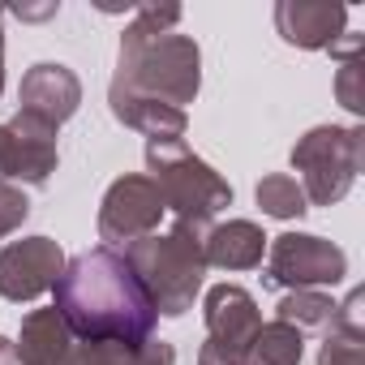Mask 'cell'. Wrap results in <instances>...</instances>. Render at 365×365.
<instances>
[{
    "instance_id": "e0dca14e",
    "label": "cell",
    "mask_w": 365,
    "mask_h": 365,
    "mask_svg": "<svg viewBox=\"0 0 365 365\" xmlns=\"http://www.w3.org/2000/svg\"><path fill=\"white\" fill-rule=\"evenodd\" d=\"M275 318L288 322V327H297L301 335L305 331H322L327 335L331 322H335V301L327 292H318V288H301V292H288L275 305Z\"/></svg>"
},
{
    "instance_id": "9c48e42d",
    "label": "cell",
    "mask_w": 365,
    "mask_h": 365,
    "mask_svg": "<svg viewBox=\"0 0 365 365\" xmlns=\"http://www.w3.org/2000/svg\"><path fill=\"white\" fill-rule=\"evenodd\" d=\"M61 163L56 129L31 112H14V120L0 125V180L9 185L43 190Z\"/></svg>"
},
{
    "instance_id": "7a4b0ae2",
    "label": "cell",
    "mask_w": 365,
    "mask_h": 365,
    "mask_svg": "<svg viewBox=\"0 0 365 365\" xmlns=\"http://www.w3.org/2000/svg\"><path fill=\"white\" fill-rule=\"evenodd\" d=\"M176 5H142L120 35V61L108 91L159 99L185 112L202 91V48L190 35H176Z\"/></svg>"
},
{
    "instance_id": "30bf717a",
    "label": "cell",
    "mask_w": 365,
    "mask_h": 365,
    "mask_svg": "<svg viewBox=\"0 0 365 365\" xmlns=\"http://www.w3.org/2000/svg\"><path fill=\"white\" fill-rule=\"evenodd\" d=\"M65 271V250L52 237H22L0 250V297L5 301H35L56 288Z\"/></svg>"
},
{
    "instance_id": "ba28073f",
    "label": "cell",
    "mask_w": 365,
    "mask_h": 365,
    "mask_svg": "<svg viewBox=\"0 0 365 365\" xmlns=\"http://www.w3.org/2000/svg\"><path fill=\"white\" fill-rule=\"evenodd\" d=\"M163 198L155 190V180L146 172H133V176H120L108 185L103 202H99V241L108 250H120V245H133L150 232H159V220H163Z\"/></svg>"
},
{
    "instance_id": "4fadbf2b",
    "label": "cell",
    "mask_w": 365,
    "mask_h": 365,
    "mask_svg": "<svg viewBox=\"0 0 365 365\" xmlns=\"http://www.w3.org/2000/svg\"><path fill=\"white\" fill-rule=\"evenodd\" d=\"M18 365H82L78 335L56 309H31L18 331Z\"/></svg>"
},
{
    "instance_id": "9a60e30c",
    "label": "cell",
    "mask_w": 365,
    "mask_h": 365,
    "mask_svg": "<svg viewBox=\"0 0 365 365\" xmlns=\"http://www.w3.org/2000/svg\"><path fill=\"white\" fill-rule=\"evenodd\" d=\"M108 108L125 129L146 133V142H163V138H180L190 125V116L180 108H168L159 99H142V95H125V91H108Z\"/></svg>"
},
{
    "instance_id": "cb8c5ba5",
    "label": "cell",
    "mask_w": 365,
    "mask_h": 365,
    "mask_svg": "<svg viewBox=\"0 0 365 365\" xmlns=\"http://www.w3.org/2000/svg\"><path fill=\"white\" fill-rule=\"evenodd\" d=\"M0 95H5V48H0Z\"/></svg>"
},
{
    "instance_id": "603a6c76",
    "label": "cell",
    "mask_w": 365,
    "mask_h": 365,
    "mask_svg": "<svg viewBox=\"0 0 365 365\" xmlns=\"http://www.w3.org/2000/svg\"><path fill=\"white\" fill-rule=\"evenodd\" d=\"M0 365H18V348L9 335H0Z\"/></svg>"
},
{
    "instance_id": "277c9868",
    "label": "cell",
    "mask_w": 365,
    "mask_h": 365,
    "mask_svg": "<svg viewBox=\"0 0 365 365\" xmlns=\"http://www.w3.org/2000/svg\"><path fill=\"white\" fill-rule=\"evenodd\" d=\"M146 176L155 180V190L163 207L194 228H211L220 211L232 207V185L202 159L190 150L185 138H163L146 142Z\"/></svg>"
},
{
    "instance_id": "3957f363",
    "label": "cell",
    "mask_w": 365,
    "mask_h": 365,
    "mask_svg": "<svg viewBox=\"0 0 365 365\" xmlns=\"http://www.w3.org/2000/svg\"><path fill=\"white\" fill-rule=\"evenodd\" d=\"M202 241H207V228L176 220L168 232H150V237L125 245V262L133 267V275L146 288L159 318H180L194 309L202 279H207Z\"/></svg>"
},
{
    "instance_id": "ac0fdd59",
    "label": "cell",
    "mask_w": 365,
    "mask_h": 365,
    "mask_svg": "<svg viewBox=\"0 0 365 365\" xmlns=\"http://www.w3.org/2000/svg\"><path fill=\"white\" fill-rule=\"evenodd\" d=\"M254 198H258V207H262L271 220H301V215L309 211L301 180L288 176V172H271V176H262L258 185H254Z\"/></svg>"
},
{
    "instance_id": "8fae6325",
    "label": "cell",
    "mask_w": 365,
    "mask_h": 365,
    "mask_svg": "<svg viewBox=\"0 0 365 365\" xmlns=\"http://www.w3.org/2000/svg\"><path fill=\"white\" fill-rule=\"evenodd\" d=\"M82 108V82L69 65L56 61H39L22 73L18 86V112H31L39 120H48L52 129H61L73 112Z\"/></svg>"
},
{
    "instance_id": "52a82bcc",
    "label": "cell",
    "mask_w": 365,
    "mask_h": 365,
    "mask_svg": "<svg viewBox=\"0 0 365 365\" xmlns=\"http://www.w3.org/2000/svg\"><path fill=\"white\" fill-rule=\"evenodd\" d=\"M207 344L198 348V365H250V344L262 327L258 301L241 284H215L202 301Z\"/></svg>"
},
{
    "instance_id": "2e32d148",
    "label": "cell",
    "mask_w": 365,
    "mask_h": 365,
    "mask_svg": "<svg viewBox=\"0 0 365 365\" xmlns=\"http://www.w3.org/2000/svg\"><path fill=\"white\" fill-rule=\"evenodd\" d=\"M301 356H305V335L279 318L262 322L250 344V365H301Z\"/></svg>"
},
{
    "instance_id": "7c38bea8",
    "label": "cell",
    "mask_w": 365,
    "mask_h": 365,
    "mask_svg": "<svg viewBox=\"0 0 365 365\" xmlns=\"http://www.w3.org/2000/svg\"><path fill=\"white\" fill-rule=\"evenodd\" d=\"M275 31L284 43L305 52H331L348 35V9L331 0H279L275 5Z\"/></svg>"
},
{
    "instance_id": "7402d4cb",
    "label": "cell",
    "mask_w": 365,
    "mask_h": 365,
    "mask_svg": "<svg viewBox=\"0 0 365 365\" xmlns=\"http://www.w3.org/2000/svg\"><path fill=\"white\" fill-rule=\"evenodd\" d=\"M356 82H361V65H356V56H348L344 65H339V78H335V91H339V103L352 112V116H361L365 112V95L356 91Z\"/></svg>"
},
{
    "instance_id": "ffe728a7",
    "label": "cell",
    "mask_w": 365,
    "mask_h": 365,
    "mask_svg": "<svg viewBox=\"0 0 365 365\" xmlns=\"http://www.w3.org/2000/svg\"><path fill=\"white\" fill-rule=\"evenodd\" d=\"M142 344H116V339H86L78 344L82 365H133Z\"/></svg>"
},
{
    "instance_id": "5b68a950",
    "label": "cell",
    "mask_w": 365,
    "mask_h": 365,
    "mask_svg": "<svg viewBox=\"0 0 365 365\" xmlns=\"http://www.w3.org/2000/svg\"><path fill=\"white\" fill-rule=\"evenodd\" d=\"M365 163L361 125H314L292 146V168L301 172V190L309 207H335L352 194L356 172Z\"/></svg>"
},
{
    "instance_id": "d6986e66",
    "label": "cell",
    "mask_w": 365,
    "mask_h": 365,
    "mask_svg": "<svg viewBox=\"0 0 365 365\" xmlns=\"http://www.w3.org/2000/svg\"><path fill=\"white\" fill-rule=\"evenodd\" d=\"M318 365H365V335L327 331V339L318 348Z\"/></svg>"
},
{
    "instance_id": "44dd1931",
    "label": "cell",
    "mask_w": 365,
    "mask_h": 365,
    "mask_svg": "<svg viewBox=\"0 0 365 365\" xmlns=\"http://www.w3.org/2000/svg\"><path fill=\"white\" fill-rule=\"evenodd\" d=\"M31 215V198L22 185H9V180H0V241L14 237Z\"/></svg>"
},
{
    "instance_id": "8992f818",
    "label": "cell",
    "mask_w": 365,
    "mask_h": 365,
    "mask_svg": "<svg viewBox=\"0 0 365 365\" xmlns=\"http://www.w3.org/2000/svg\"><path fill=\"white\" fill-rule=\"evenodd\" d=\"M267 271H262V288H335L348 275V254L314 232H284L267 241Z\"/></svg>"
},
{
    "instance_id": "d4e9b609",
    "label": "cell",
    "mask_w": 365,
    "mask_h": 365,
    "mask_svg": "<svg viewBox=\"0 0 365 365\" xmlns=\"http://www.w3.org/2000/svg\"><path fill=\"white\" fill-rule=\"evenodd\" d=\"M0 22H5V14H0ZM0 48H5V31H0Z\"/></svg>"
},
{
    "instance_id": "5bb4252c",
    "label": "cell",
    "mask_w": 365,
    "mask_h": 365,
    "mask_svg": "<svg viewBox=\"0 0 365 365\" xmlns=\"http://www.w3.org/2000/svg\"><path fill=\"white\" fill-rule=\"evenodd\" d=\"M267 241L271 237L254 220H228V224H211L207 228L202 254H207V267H220V271H254V267H262Z\"/></svg>"
},
{
    "instance_id": "6da1fadb",
    "label": "cell",
    "mask_w": 365,
    "mask_h": 365,
    "mask_svg": "<svg viewBox=\"0 0 365 365\" xmlns=\"http://www.w3.org/2000/svg\"><path fill=\"white\" fill-rule=\"evenodd\" d=\"M52 292H56L52 309L65 318V327L82 344L86 339H116V344L155 339L159 314L120 250L95 245L69 258Z\"/></svg>"
}]
</instances>
